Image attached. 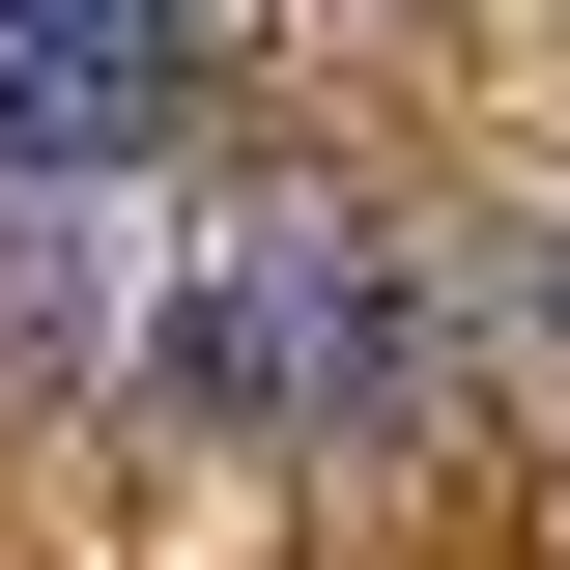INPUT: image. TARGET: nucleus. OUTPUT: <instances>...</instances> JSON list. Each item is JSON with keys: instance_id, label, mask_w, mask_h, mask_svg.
I'll use <instances>...</instances> for the list:
<instances>
[{"instance_id": "f03ea898", "label": "nucleus", "mask_w": 570, "mask_h": 570, "mask_svg": "<svg viewBox=\"0 0 570 570\" xmlns=\"http://www.w3.org/2000/svg\"><path fill=\"white\" fill-rule=\"evenodd\" d=\"M142 142H200V86L115 58V29H58V0H0V200H115Z\"/></svg>"}, {"instance_id": "f257e3e1", "label": "nucleus", "mask_w": 570, "mask_h": 570, "mask_svg": "<svg viewBox=\"0 0 570 570\" xmlns=\"http://www.w3.org/2000/svg\"><path fill=\"white\" fill-rule=\"evenodd\" d=\"M142 371H171V428H228V456H371V428L428 400V257L371 200H228L200 285L142 314Z\"/></svg>"}, {"instance_id": "7ed1b4c3", "label": "nucleus", "mask_w": 570, "mask_h": 570, "mask_svg": "<svg viewBox=\"0 0 570 570\" xmlns=\"http://www.w3.org/2000/svg\"><path fill=\"white\" fill-rule=\"evenodd\" d=\"M58 29H115V58H171V86H228V58H257V0H58Z\"/></svg>"}]
</instances>
